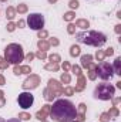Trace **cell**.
Returning <instances> with one entry per match:
<instances>
[{
    "label": "cell",
    "instance_id": "52",
    "mask_svg": "<svg viewBox=\"0 0 121 122\" xmlns=\"http://www.w3.org/2000/svg\"><path fill=\"white\" fill-rule=\"evenodd\" d=\"M56 1H57V0H49V3H51V4H54Z\"/></svg>",
    "mask_w": 121,
    "mask_h": 122
},
{
    "label": "cell",
    "instance_id": "37",
    "mask_svg": "<svg viewBox=\"0 0 121 122\" xmlns=\"http://www.w3.org/2000/svg\"><path fill=\"white\" fill-rule=\"evenodd\" d=\"M95 78H97V72H95V70H88V80L94 81Z\"/></svg>",
    "mask_w": 121,
    "mask_h": 122
},
{
    "label": "cell",
    "instance_id": "19",
    "mask_svg": "<svg viewBox=\"0 0 121 122\" xmlns=\"http://www.w3.org/2000/svg\"><path fill=\"white\" fill-rule=\"evenodd\" d=\"M44 70H47V71H59L60 65H59V62H49V64L44 65Z\"/></svg>",
    "mask_w": 121,
    "mask_h": 122
},
{
    "label": "cell",
    "instance_id": "47",
    "mask_svg": "<svg viewBox=\"0 0 121 122\" xmlns=\"http://www.w3.org/2000/svg\"><path fill=\"white\" fill-rule=\"evenodd\" d=\"M4 84H6V78L0 74V85H4Z\"/></svg>",
    "mask_w": 121,
    "mask_h": 122
},
{
    "label": "cell",
    "instance_id": "41",
    "mask_svg": "<svg viewBox=\"0 0 121 122\" xmlns=\"http://www.w3.org/2000/svg\"><path fill=\"white\" fill-rule=\"evenodd\" d=\"M13 72H14V75H20L22 74V65H14Z\"/></svg>",
    "mask_w": 121,
    "mask_h": 122
},
{
    "label": "cell",
    "instance_id": "25",
    "mask_svg": "<svg viewBox=\"0 0 121 122\" xmlns=\"http://www.w3.org/2000/svg\"><path fill=\"white\" fill-rule=\"evenodd\" d=\"M49 60H50V62H60L61 57L59 54H50V56H49Z\"/></svg>",
    "mask_w": 121,
    "mask_h": 122
},
{
    "label": "cell",
    "instance_id": "18",
    "mask_svg": "<svg viewBox=\"0 0 121 122\" xmlns=\"http://www.w3.org/2000/svg\"><path fill=\"white\" fill-rule=\"evenodd\" d=\"M37 47H38L40 51H47V50L50 48V44H49L46 40H38V41H37Z\"/></svg>",
    "mask_w": 121,
    "mask_h": 122
},
{
    "label": "cell",
    "instance_id": "48",
    "mask_svg": "<svg viewBox=\"0 0 121 122\" xmlns=\"http://www.w3.org/2000/svg\"><path fill=\"white\" fill-rule=\"evenodd\" d=\"M116 33H117V34L121 33V24H117V26H116Z\"/></svg>",
    "mask_w": 121,
    "mask_h": 122
},
{
    "label": "cell",
    "instance_id": "21",
    "mask_svg": "<svg viewBox=\"0 0 121 122\" xmlns=\"http://www.w3.org/2000/svg\"><path fill=\"white\" fill-rule=\"evenodd\" d=\"M27 10H29V7H27V4H24V3H22V4H19V6L16 7V11H17L19 14H24V13H27Z\"/></svg>",
    "mask_w": 121,
    "mask_h": 122
},
{
    "label": "cell",
    "instance_id": "45",
    "mask_svg": "<svg viewBox=\"0 0 121 122\" xmlns=\"http://www.w3.org/2000/svg\"><path fill=\"white\" fill-rule=\"evenodd\" d=\"M24 58H26V61H31L33 58H34V54H33V53H29V54H27Z\"/></svg>",
    "mask_w": 121,
    "mask_h": 122
},
{
    "label": "cell",
    "instance_id": "53",
    "mask_svg": "<svg viewBox=\"0 0 121 122\" xmlns=\"http://www.w3.org/2000/svg\"><path fill=\"white\" fill-rule=\"evenodd\" d=\"M0 122H6V121H4V119H3V118H1V117H0Z\"/></svg>",
    "mask_w": 121,
    "mask_h": 122
},
{
    "label": "cell",
    "instance_id": "49",
    "mask_svg": "<svg viewBox=\"0 0 121 122\" xmlns=\"http://www.w3.org/2000/svg\"><path fill=\"white\" fill-rule=\"evenodd\" d=\"M4 104H6V99H4V98H0V108L4 107Z\"/></svg>",
    "mask_w": 121,
    "mask_h": 122
},
{
    "label": "cell",
    "instance_id": "22",
    "mask_svg": "<svg viewBox=\"0 0 121 122\" xmlns=\"http://www.w3.org/2000/svg\"><path fill=\"white\" fill-rule=\"evenodd\" d=\"M64 21H71V20H74V17H76V13L74 11H67V13H64Z\"/></svg>",
    "mask_w": 121,
    "mask_h": 122
},
{
    "label": "cell",
    "instance_id": "34",
    "mask_svg": "<svg viewBox=\"0 0 121 122\" xmlns=\"http://www.w3.org/2000/svg\"><path fill=\"white\" fill-rule=\"evenodd\" d=\"M6 29H7V31H9V33H13V31L16 30V24H14L13 21H10V23H7Z\"/></svg>",
    "mask_w": 121,
    "mask_h": 122
},
{
    "label": "cell",
    "instance_id": "55",
    "mask_svg": "<svg viewBox=\"0 0 121 122\" xmlns=\"http://www.w3.org/2000/svg\"><path fill=\"white\" fill-rule=\"evenodd\" d=\"M0 1H7V0H0Z\"/></svg>",
    "mask_w": 121,
    "mask_h": 122
},
{
    "label": "cell",
    "instance_id": "4",
    "mask_svg": "<svg viewBox=\"0 0 121 122\" xmlns=\"http://www.w3.org/2000/svg\"><path fill=\"white\" fill-rule=\"evenodd\" d=\"M114 94H116V87L108 84V82H101L98 84L95 88H94V98L97 99H101V101H108V99H113L114 98Z\"/></svg>",
    "mask_w": 121,
    "mask_h": 122
},
{
    "label": "cell",
    "instance_id": "20",
    "mask_svg": "<svg viewBox=\"0 0 121 122\" xmlns=\"http://www.w3.org/2000/svg\"><path fill=\"white\" fill-rule=\"evenodd\" d=\"M80 53H81V48H80L78 46H76V44H74V46H71V47H70V56H71V57H78V56H80Z\"/></svg>",
    "mask_w": 121,
    "mask_h": 122
},
{
    "label": "cell",
    "instance_id": "6",
    "mask_svg": "<svg viewBox=\"0 0 121 122\" xmlns=\"http://www.w3.org/2000/svg\"><path fill=\"white\" fill-rule=\"evenodd\" d=\"M27 24L31 30H43L44 27V17L40 13H31L27 17Z\"/></svg>",
    "mask_w": 121,
    "mask_h": 122
},
{
    "label": "cell",
    "instance_id": "9",
    "mask_svg": "<svg viewBox=\"0 0 121 122\" xmlns=\"http://www.w3.org/2000/svg\"><path fill=\"white\" fill-rule=\"evenodd\" d=\"M47 88H50L51 91L56 94V97H59V95H63V87H61V84L57 81V80H49V84H47Z\"/></svg>",
    "mask_w": 121,
    "mask_h": 122
},
{
    "label": "cell",
    "instance_id": "10",
    "mask_svg": "<svg viewBox=\"0 0 121 122\" xmlns=\"http://www.w3.org/2000/svg\"><path fill=\"white\" fill-rule=\"evenodd\" d=\"M49 115H50V105H49V104H46V105H43V107H41V109H38V111H37L36 118H37L38 121H44Z\"/></svg>",
    "mask_w": 121,
    "mask_h": 122
},
{
    "label": "cell",
    "instance_id": "7",
    "mask_svg": "<svg viewBox=\"0 0 121 122\" xmlns=\"http://www.w3.org/2000/svg\"><path fill=\"white\" fill-rule=\"evenodd\" d=\"M17 102H19L20 108L27 109V108H30L31 105H33V102H34V97L31 95L30 92H22V94H19Z\"/></svg>",
    "mask_w": 121,
    "mask_h": 122
},
{
    "label": "cell",
    "instance_id": "30",
    "mask_svg": "<svg viewBox=\"0 0 121 122\" xmlns=\"http://www.w3.org/2000/svg\"><path fill=\"white\" fill-rule=\"evenodd\" d=\"M110 115H108V112H103L101 115H100V122H108L110 121Z\"/></svg>",
    "mask_w": 121,
    "mask_h": 122
},
{
    "label": "cell",
    "instance_id": "3",
    "mask_svg": "<svg viewBox=\"0 0 121 122\" xmlns=\"http://www.w3.org/2000/svg\"><path fill=\"white\" fill-rule=\"evenodd\" d=\"M4 58L9 64H14L19 65L22 61L24 60V53H23V47L20 44L11 43L4 48Z\"/></svg>",
    "mask_w": 121,
    "mask_h": 122
},
{
    "label": "cell",
    "instance_id": "1",
    "mask_svg": "<svg viewBox=\"0 0 121 122\" xmlns=\"http://www.w3.org/2000/svg\"><path fill=\"white\" fill-rule=\"evenodd\" d=\"M50 117L54 122H68L76 119L77 108L68 99H57L53 107H50Z\"/></svg>",
    "mask_w": 121,
    "mask_h": 122
},
{
    "label": "cell",
    "instance_id": "15",
    "mask_svg": "<svg viewBox=\"0 0 121 122\" xmlns=\"http://www.w3.org/2000/svg\"><path fill=\"white\" fill-rule=\"evenodd\" d=\"M113 71H114V74L121 75V57H117V58H116L114 65H113Z\"/></svg>",
    "mask_w": 121,
    "mask_h": 122
},
{
    "label": "cell",
    "instance_id": "31",
    "mask_svg": "<svg viewBox=\"0 0 121 122\" xmlns=\"http://www.w3.org/2000/svg\"><path fill=\"white\" fill-rule=\"evenodd\" d=\"M63 94H64V95H68V97H71V95L74 94V88H73V87H66V88L63 90Z\"/></svg>",
    "mask_w": 121,
    "mask_h": 122
},
{
    "label": "cell",
    "instance_id": "54",
    "mask_svg": "<svg viewBox=\"0 0 121 122\" xmlns=\"http://www.w3.org/2000/svg\"><path fill=\"white\" fill-rule=\"evenodd\" d=\"M68 122H78V121H76V119H73V121H68Z\"/></svg>",
    "mask_w": 121,
    "mask_h": 122
},
{
    "label": "cell",
    "instance_id": "33",
    "mask_svg": "<svg viewBox=\"0 0 121 122\" xmlns=\"http://www.w3.org/2000/svg\"><path fill=\"white\" fill-rule=\"evenodd\" d=\"M47 43H49L50 46H54V47H57V46L60 44V41H59V38H56V37H51V38H50V40H49Z\"/></svg>",
    "mask_w": 121,
    "mask_h": 122
},
{
    "label": "cell",
    "instance_id": "39",
    "mask_svg": "<svg viewBox=\"0 0 121 122\" xmlns=\"http://www.w3.org/2000/svg\"><path fill=\"white\" fill-rule=\"evenodd\" d=\"M31 68L30 65H22V74H30Z\"/></svg>",
    "mask_w": 121,
    "mask_h": 122
},
{
    "label": "cell",
    "instance_id": "51",
    "mask_svg": "<svg viewBox=\"0 0 121 122\" xmlns=\"http://www.w3.org/2000/svg\"><path fill=\"white\" fill-rule=\"evenodd\" d=\"M0 98H4V92L0 90Z\"/></svg>",
    "mask_w": 121,
    "mask_h": 122
},
{
    "label": "cell",
    "instance_id": "13",
    "mask_svg": "<svg viewBox=\"0 0 121 122\" xmlns=\"http://www.w3.org/2000/svg\"><path fill=\"white\" fill-rule=\"evenodd\" d=\"M74 26H76V27H80V29H83V30H87V29L90 27V21L86 20V19H78Z\"/></svg>",
    "mask_w": 121,
    "mask_h": 122
},
{
    "label": "cell",
    "instance_id": "36",
    "mask_svg": "<svg viewBox=\"0 0 121 122\" xmlns=\"http://www.w3.org/2000/svg\"><path fill=\"white\" fill-rule=\"evenodd\" d=\"M68 6H70L71 9H78L80 3H78V0H70V1H68Z\"/></svg>",
    "mask_w": 121,
    "mask_h": 122
},
{
    "label": "cell",
    "instance_id": "46",
    "mask_svg": "<svg viewBox=\"0 0 121 122\" xmlns=\"http://www.w3.org/2000/svg\"><path fill=\"white\" fill-rule=\"evenodd\" d=\"M95 67H97V64H94L93 61H91L90 64L87 65V68H88V70H95Z\"/></svg>",
    "mask_w": 121,
    "mask_h": 122
},
{
    "label": "cell",
    "instance_id": "16",
    "mask_svg": "<svg viewBox=\"0 0 121 122\" xmlns=\"http://www.w3.org/2000/svg\"><path fill=\"white\" fill-rule=\"evenodd\" d=\"M91 61H93V56H91V54H84V56H81V67L87 68V65L90 64Z\"/></svg>",
    "mask_w": 121,
    "mask_h": 122
},
{
    "label": "cell",
    "instance_id": "40",
    "mask_svg": "<svg viewBox=\"0 0 121 122\" xmlns=\"http://www.w3.org/2000/svg\"><path fill=\"white\" fill-rule=\"evenodd\" d=\"M67 33L68 34H76V26L74 24H68L67 26Z\"/></svg>",
    "mask_w": 121,
    "mask_h": 122
},
{
    "label": "cell",
    "instance_id": "38",
    "mask_svg": "<svg viewBox=\"0 0 121 122\" xmlns=\"http://www.w3.org/2000/svg\"><path fill=\"white\" fill-rule=\"evenodd\" d=\"M61 68H63V71H64V72H68V70L71 68V65H70V62H68V61H64V62H63V65H61Z\"/></svg>",
    "mask_w": 121,
    "mask_h": 122
},
{
    "label": "cell",
    "instance_id": "28",
    "mask_svg": "<svg viewBox=\"0 0 121 122\" xmlns=\"http://www.w3.org/2000/svg\"><path fill=\"white\" fill-rule=\"evenodd\" d=\"M108 115H110V117H118V115H120L118 108H117V107H113V108L108 111Z\"/></svg>",
    "mask_w": 121,
    "mask_h": 122
},
{
    "label": "cell",
    "instance_id": "43",
    "mask_svg": "<svg viewBox=\"0 0 121 122\" xmlns=\"http://www.w3.org/2000/svg\"><path fill=\"white\" fill-rule=\"evenodd\" d=\"M120 102H121V98H120V97H117V98H113V107H117Z\"/></svg>",
    "mask_w": 121,
    "mask_h": 122
},
{
    "label": "cell",
    "instance_id": "56",
    "mask_svg": "<svg viewBox=\"0 0 121 122\" xmlns=\"http://www.w3.org/2000/svg\"><path fill=\"white\" fill-rule=\"evenodd\" d=\"M41 122H47V121H46V119H44V121H41Z\"/></svg>",
    "mask_w": 121,
    "mask_h": 122
},
{
    "label": "cell",
    "instance_id": "11",
    "mask_svg": "<svg viewBox=\"0 0 121 122\" xmlns=\"http://www.w3.org/2000/svg\"><path fill=\"white\" fill-rule=\"evenodd\" d=\"M86 108H87L86 104H80L78 105V108H77V117H76V119L78 122H83L86 119Z\"/></svg>",
    "mask_w": 121,
    "mask_h": 122
},
{
    "label": "cell",
    "instance_id": "44",
    "mask_svg": "<svg viewBox=\"0 0 121 122\" xmlns=\"http://www.w3.org/2000/svg\"><path fill=\"white\" fill-rule=\"evenodd\" d=\"M24 24H26V23H24L23 20H19V21H17V24H16V27H19V29H23V27H24Z\"/></svg>",
    "mask_w": 121,
    "mask_h": 122
},
{
    "label": "cell",
    "instance_id": "24",
    "mask_svg": "<svg viewBox=\"0 0 121 122\" xmlns=\"http://www.w3.org/2000/svg\"><path fill=\"white\" fill-rule=\"evenodd\" d=\"M9 65H10V64L6 61L4 57H0V70H7V68H9Z\"/></svg>",
    "mask_w": 121,
    "mask_h": 122
},
{
    "label": "cell",
    "instance_id": "35",
    "mask_svg": "<svg viewBox=\"0 0 121 122\" xmlns=\"http://www.w3.org/2000/svg\"><path fill=\"white\" fill-rule=\"evenodd\" d=\"M49 37V33L46 30H38V38L40 40H44V38H47Z\"/></svg>",
    "mask_w": 121,
    "mask_h": 122
},
{
    "label": "cell",
    "instance_id": "14",
    "mask_svg": "<svg viewBox=\"0 0 121 122\" xmlns=\"http://www.w3.org/2000/svg\"><path fill=\"white\" fill-rule=\"evenodd\" d=\"M43 97H44V99H46V101H49V102H50V101H53V99L56 98V94L51 91L50 88H46V90L43 91Z\"/></svg>",
    "mask_w": 121,
    "mask_h": 122
},
{
    "label": "cell",
    "instance_id": "50",
    "mask_svg": "<svg viewBox=\"0 0 121 122\" xmlns=\"http://www.w3.org/2000/svg\"><path fill=\"white\" fill-rule=\"evenodd\" d=\"M7 122H22V121H20L19 118H11V119H9Z\"/></svg>",
    "mask_w": 121,
    "mask_h": 122
},
{
    "label": "cell",
    "instance_id": "23",
    "mask_svg": "<svg viewBox=\"0 0 121 122\" xmlns=\"http://www.w3.org/2000/svg\"><path fill=\"white\" fill-rule=\"evenodd\" d=\"M61 82L63 84H70V81H71V77H70V74L68 72H63L61 74Z\"/></svg>",
    "mask_w": 121,
    "mask_h": 122
},
{
    "label": "cell",
    "instance_id": "8",
    "mask_svg": "<svg viewBox=\"0 0 121 122\" xmlns=\"http://www.w3.org/2000/svg\"><path fill=\"white\" fill-rule=\"evenodd\" d=\"M40 82H41V80H40L38 75H36V74H30V75L24 80V82H23V88H24V90H34V88H37V87L40 85Z\"/></svg>",
    "mask_w": 121,
    "mask_h": 122
},
{
    "label": "cell",
    "instance_id": "27",
    "mask_svg": "<svg viewBox=\"0 0 121 122\" xmlns=\"http://www.w3.org/2000/svg\"><path fill=\"white\" fill-rule=\"evenodd\" d=\"M104 51L103 50H97V53H95V60L97 61H104Z\"/></svg>",
    "mask_w": 121,
    "mask_h": 122
},
{
    "label": "cell",
    "instance_id": "17",
    "mask_svg": "<svg viewBox=\"0 0 121 122\" xmlns=\"http://www.w3.org/2000/svg\"><path fill=\"white\" fill-rule=\"evenodd\" d=\"M16 9L14 7H11V6H9L7 9H6V17L9 19V20H13L14 17H16Z\"/></svg>",
    "mask_w": 121,
    "mask_h": 122
},
{
    "label": "cell",
    "instance_id": "2",
    "mask_svg": "<svg viewBox=\"0 0 121 122\" xmlns=\"http://www.w3.org/2000/svg\"><path fill=\"white\" fill-rule=\"evenodd\" d=\"M76 38H77V41H80L83 44H87V46H93V47H101L107 41L105 34H103L100 31H95V30L76 33Z\"/></svg>",
    "mask_w": 121,
    "mask_h": 122
},
{
    "label": "cell",
    "instance_id": "32",
    "mask_svg": "<svg viewBox=\"0 0 121 122\" xmlns=\"http://www.w3.org/2000/svg\"><path fill=\"white\" fill-rule=\"evenodd\" d=\"M34 57H37V58H40V60H46V58H47V54H46V51H37V53L34 54Z\"/></svg>",
    "mask_w": 121,
    "mask_h": 122
},
{
    "label": "cell",
    "instance_id": "26",
    "mask_svg": "<svg viewBox=\"0 0 121 122\" xmlns=\"http://www.w3.org/2000/svg\"><path fill=\"white\" fill-rule=\"evenodd\" d=\"M30 118H31V115L27 114V112H20V114H19V119H20V121H29Z\"/></svg>",
    "mask_w": 121,
    "mask_h": 122
},
{
    "label": "cell",
    "instance_id": "29",
    "mask_svg": "<svg viewBox=\"0 0 121 122\" xmlns=\"http://www.w3.org/2000/svg\"><path fill=\"white\" fill-rule=\"evenodd\" d=\"M70 70H71V71H73V72H74V74H76L77 77H80V75H83V74H81V68H80L78 65H73V67H71Z\"/></svg>",
    "mask_w": 121,
    "mask_h": 122
},
{
    "label": "cell",
    "instance_id": "12",
    "mask_svg": "<svg viewBox=\"0 0 121 122\" xmlns=\"http://www.w3.org/2000/svg\"><path fill=\"white\" fill-rule=\"evenodd\" d=\"M86 82H87V78L83 77V75H80L78 80H77V85H76V88H74V92H81L83 91V90L86 88Z\"/></svg>",
    "mask_w": 121,
    "mask_h": 122
},
{
    "label": "cell",
    "instance_id": "5",
    "mask_svg": "<svg viewBox=\"0 0 121 122\" xmlns=\"http://www.w3.org/2000/svg\"><path fill=\"white\" fill-rule=\"evenodd\" d=\"M95 72H97V77H100L101 80H110L113 75H114V71H113V65L107 61H101L97 67H95Z\"/></svg>",
    "mask_w": 121,
    "mask_h": 122
},
{
    "label": "cell",
    "instance_id": "42",
    "mask_svg": "<svg viewBox=\"0 0 121 122\" xmlns=\"http://www.w3.org/2000/svg\"><path fill=\"white\" fill-rule=\"evenodd\" d=\"M113 54H114V48L113 47H110V48H107V51H104V56H107V57H110Z\"/></svg>",
    "mask_w": 121,
    "mask_h": 122
}]
</instances>
